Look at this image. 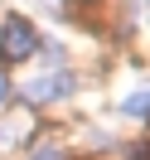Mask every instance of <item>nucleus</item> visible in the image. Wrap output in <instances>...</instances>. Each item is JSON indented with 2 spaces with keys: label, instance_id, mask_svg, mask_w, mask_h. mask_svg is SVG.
Here are the masks:
<instances>
[{
  "label": "nucleus",
  "instance_id": "f257e3e1",
  "mask_svg": "<svg viewBox=\"0 0 150 160\" xmlns=\"http://www.w3.org/2000/svg\"><path fill=\"white\" fill-rule=\"evenodd\" d=\"M34 53H39V29L24 15H5V24H0V58L5 63H24Z\"/></svg>",
  "mask_w": 150,
  "mask_h": 160
},
{
  "label": "nucleus",
  "instance_id": "f03ea898",
  "mask_svg": "<svg viewBox=\"0 0 150 160\" xmlns=\"http://www.w3.org/2000/svg\"><path fill=\"white\" fill-rule=\"evenodd\" d=\"M73 92V73H39V78L29 82V88H24V102H34V107H39V102H58V97H68Z\"/></svg>",
  "mask_w": 150,
  "mask_h": 160
},
{
  "label": "nucleus",
  "instance_id": "7ed1b4c3",
  "mask_svg": "<svg viewBox=\"0 0 150 160\" xmlns=\"http://www.w3.org/2000/svg\"><path fill=\"white\" fill-rule=\"evenodd\" d=\"M121 112H126V117H145V112H150V92H136V97H126V102H121Z\"/></svg>",
  "mask_w": 150,
  "mask_h": 160
},
{
  "label": "nucleus",
  "instance_id": "20e7f679",
  "mask_svg": "<svg viewBox=\"0 0 150 160\" xmlns=\"http://www.w3.org/2000/svg\"><path fill=\"white\" fill-rule=\"evenodd\" d=\"M29 160H63V146H53V141H44V146H34Z\"/></svg>",
  "mask_w": 150,
  "mask_h": 160
},
{
  "label": "nucleus",
  "instance_id": "39448f33",
  "mask_svg": "<svg viewBox=\"0 0 150 160\" xmlns=\"http://www.w3.org/2000/svg\"><path fill=\"white\" fill-rule=\"evenodd\" d=\"M5 102H10V73L0 68V107H5Z\"/></svg>",
  "mask_w": 150,
  "mask_h": 160
}]
</instances>
